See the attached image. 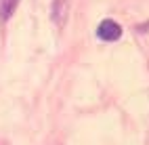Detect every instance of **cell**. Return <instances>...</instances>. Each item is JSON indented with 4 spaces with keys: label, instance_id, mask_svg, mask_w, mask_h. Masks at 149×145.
<instances>
[{
    "label": "cell",
    "instance_id": "1",
    "mask_svg": "<svg viewBox=\"0 0 149 145\" xmlns=\"http://www.w3.org/2000/svg\"><path fill=\"white\" fill-rule=\"evenodd\" d=\"M97 36L101 38V40H105V42H113V40H118V38L122 36V27H120V23H116L113 19H105V21L99 23Z\"/></svg>",
    "mask_w": 149,
    "mask_h": 145
},
{
    "label": "cell",
    "instance_id": "3",
    "mask_svg": "<svg viewBox=\"0 0 149 145\" xmlns=\"http://www.w3.org/2000/svg\"><path fill=\"white\" fill-rule=\"evenodd\" d=\"M17 0H0V13H2V19H8L11 13L15 11Z\"/></svg>",
    "mask_w": 149,
    "mask_h": 145
},
{
    "label": "cell",
    "instance_id": "2",
    "mask_svg": "<svg viewBox=\"0 0 149 145\" xmlns=\"http://www.w3.org/2000/svg\"><path fill=\"white\" fill-rule=\"evenodd\" d=\"M69 4H72V0H55V4H53V19L59 27H63L67 21Z\"/></svg>",
    "mask_w": 149,
    "mask_h": 145
}]
</instances>
